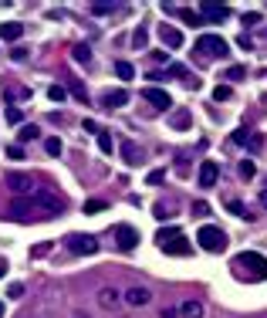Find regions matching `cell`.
<instances>
[{
    "label": "cell",
    "mask_w": 267,
    "mask_h": 318,
    "mask_svg": "<svg viewBox=\"0 0 267 318\" xmlns=\"http://www.w3.org/2000/svg\"><path fill=\"white\" fill-rule=\"evenodd\" d=\"M183 21H186L189 27H203V24H206V21L200 17V10H183Z\"/></svg>",
    "instance_id": "obj_20"
},
{
    "label": "cell",
    "mask_w": 267,
    "mask_h": 318,
    "mask_svg": "<svg viewBox=\"0 0 267 318\" xmlns=\"http://www.w3.org/2000/svg\"><path fill=\"white\" fill-rule=\"evenodd\" d=\"M7 156H10V159H24V149H21V142L7 146Z\"/></svg>",
    "instance_id": "obj_36"
},
{
    "label": "cell",
    "mask_w": 267,
    "mask_h": 318,
    "mask_svg": "<svg viewBox=\"0 0 267 318\" xmlns=\"http://www.w3.org/2000/svg\"><path fill=\"white\" fill-rule=\"evenodd\" d=\"M74 61H81V65H88V61H91V48H88V44H78V48H74Z\"/></svg>",
    "instance_id": "obj_24"
},
{
    "label": "cell",
    "mask_w": 267,
    "mask_h": 318,
    "mask_svg": "<svg viewBox=\"0 0 267 318\" xmlns=\"http://www.w3.org/2000/svg\"><path fill=\"white\" fill-rule=\"evenodd\" d=\"M230 142H234V146H247V142H251V149H257V146H260V139H257V136H251V129H237L234 136H230Z\"/></svg>",
    "instance_id": "obj_14"
},
{
    "label": "cell",
    "mask_w": 267,
    "mask_h": 318,
    "mask_svg": "<svg viewBox=\"0 0 267 318\" xmlns=\"http://www.w3.org/2000/svg\"><path fill=\"white\" fill-rule=\"evenodd\" d=\"M260 203H264V207H267V190H264V193H260Z\"/></svg>",
    "instance_id": "obj_49"
},
{
    "label": "cell",
    "mask_w": 267,
    "mask_h": 318,
    "mask_svg": "<svg viewBox=\"0 0 267 318\" xmlns=\"http://www.w3.org/2000/svg\"><path fill=\"white\" fill-rule=\"evenodd\" d=\"M34 139H41V129L37 125H24L21 129V142H34Z\"/></svg>",
    "instance_id": "obj_22"
},
{
    "label": "cell",
    "mask_w": 267,
    "mask_h": 318,
    "mask_svg": "<svg viewBox=\"0 0 267 318\" xmlns=\"http://www.w3.org/2000/svg\"><path fill=\"white\" fill-rule=\"evenodd\" d=\"M230 95H234V88H230V85H217V88H213V102H227Z\"/></svg>",
    "instance_id": "obj_25"
},
{
    "label": "cell",
    "mask_w": 267,
    "mask_h": 318,
    "mask_svg": "<svg viewBox=\"0 0 267 318\" xmlns=\"http://www.w3.org/2000/svg\"><path fill=\"white\" fill-rule=\"evenodd\" d=\"M0 315H4V302H0Z\"/></svg>",
    "instance_id": "obj_51"
},
{
    "label": "cell",
    "mask_w": 267,
    "mask_h": 318,
    "mask_svg": "<svg viewBox=\"0 0 267 318\" xmlns=\"http://www.w3.org/2000/svg\"><path fill=\"white\" fill-rule=\"evenodd\" d=\"M125 102H129V91H125V88H115V91H108V95H105V102H102V105H105V108H122Z\"/></svg>",
    "instance_id": "obj_15"
},
{
    "label": "cell",
    "mask_w": 267,
    "mask_h": 318,
    "mask_svg": "<svg viewBox=\"0 0 267 318\" xmlns=\"http://www.w3.org/2000/svg\"><path fill=\"white\" fill-rule=\"evenodd\" d=\"M48 98H51V102H65V98H68V88H65V85H51V88H48Z\"/></svg>",
    "instance_id": "obj_21"
},
{
    "label": "cell",
    "mask_w": 267,
    "mask_h": 318,
    "mask_svg": "<svg viewBox=\"0 0 267 318\" xmlns=\"http://www.w3.org/2000/svg\"><path fill=\"white\" fill-rule=\"evenodd\" d=\"M206 213H210V207L203 203V200H196V203H193V217H206Z\"/></svg>",
    "instance_id": "obj_37"
},
{
    "label": "cell",
    "mask_w": 267,
    "mask_h": 318,
    "mask_svg": "<svg viewBox=\"0 0 267 318\" xmlns=\"http://www.w3.org/2000/svg\"><path fill=\"white\" fill-rule=\"evenodd\" d=\"M74 318H88V315H74Z\"/></svg>",
    "instance_id": "obj_52"
},
{
    "label": "cell",
    "mask_w": 267,
    "mask_h": 318,
    "mask_svg": "<svg viewBox=\"0 0 267 318\" xmlns=\"http://www.w3.org/2000/svg\"><path fill=\"white\" fill-rule=\"evenodd\" d=\"M146 41H149V31H146V27H139V31L132 34V44H136V48H146Z\"/></svg>",
    "instance_id": "obj_28"
},
{
    "label": "cell",
    "mask_w": 267,
    "mask_h": 318,
    "mask_svg": "<svg viewBox=\"0 0 267 318\" xmlns=\"http://www.w3.org/2000/svg\"><path fill=\"white\" fill-rule=\"evenodd\" d=\"M7 291H10V298H21V294H24V285H10Z\"/></svg>",
    "instance_id": "obj_45"
},
{
    "label": "cell",
    "mask_w": 267,
    "mask_h": 318,
    "mask_svg": "<svg viewBox=\"0 0 267 318\" xmlns=\"http://www.w3.org/2000/svg\"><path fill=\"white\" fill-rule=\"evenodd\" d=\"M21 34H24V24H14V21H10V24H0V38H4V41H17Z\"/></svg>",
    "instance_id": "obj_16"
},
{
    "label": "cell",
    "mask_w": 267,
    "mask_h": 318,
    "mask_svg": "<svg viewBox=\"0 0 267 318\" xmlns=\"http://www.w3.org/2000/svg\"><path fill=\"white\" fill-rule=\"evenodd\" d=\"M237 44H240L243 51H251V48H254V44H251V38H247V34H240V38H237Z\"/></svg>",
    "instance_id": "obj_42"
},
{
    "label": "cell",
    "mask_w": 267,
    "mask_h": 318,
    "mask_svg": "<svg viewBox=\"0 0 267 318\" xmlns=\"http://www.w3.org/2000/svg\"><path fill=\"white\" fill-rule=\"evenodd\" d=\"M159 318H176V308H162V311H159Z\"/></svg>",
    "instance_id": "obj_48"
},
{
    "label": "cell",
    "mask_w": 267,
    "mask_h": 318,
    "mask_svg": "<svg viewBox=\"0 0 267 318\" xmlns=\"http://www.w3.org/2000/svg\"><path fill=\"white\" fill-rule=\"evenodd\" d=\"M200 17L206 21V24H223V21L230 17V7H227V4H203Z\"/></svg>",
    "instance_id": "obj_6"
},
{
    "label": "cell",
    "mask_w": 267,
    "mask_h": 318,
    "mask_svg": "<svg viewBox=\"0 0 267 318\" xmlns=\"http://www.w3.org/2000/svg\"><path fill=\"white\" fill-rule=\"evenodd\" d=\"M142 98H146V102H152L156 112H166V108L173 105L169 91H162V88H146V91H142Z\"/></svg>",
    "instance_id": "obj_8"
},
{
    "label": "cell",
    "mask_w": 267,
    "mask_h": 318,
    "mask_svg": "<svg viewBox=\"0 0 267 318\" xmlns=\"http://www.w3.org/2000/svg\"><path fill=\"white\" fill-rule=\"evenodd\" d=\"M115 240H119L122 251H136L139 234H136V227H129V223H119V227H115Z\"/></svg>",
    "instance_id": "obj_7"
},
{
    "label": "cell",
    "mask_w": 267,
    "mask_h": 318,
    "mask_svg": "<svg viewBox=\"0 0 267 318\" xmlns=\"http://www.w3.org/2000/svg\"><path fill=\"white\" fill-rule=\"evenodd\" d=\"M98 146H102V153H112L115 142H112V136H108V132H98Z\"/></svg>",
    "instance_id": "obj_29"
},
{
    "label": "cell",
    "mask_w": 267,
    "mask_h": 318,
    "mask_svg": "<svg viewBox=\"0 0 267 318\" xmlns=\"http://www.w3.org/2000/svg\"><path fill=\"white\" fill-rule=\"evenodd\" d=\"M227 78H230V82H240V78H247V68H240V65L227 68Z\"/></svg>",
    "instance_id": "obj_30"
},
{
    "label": "cell",
    "mask_w": 267,
    "mask_h": 318,
    "mask_svg": "<svg viewBox=\"0 0 267 318\" xmlns=\"http://www.w3.org/2000/svg\"><path fill=\"white\" fill-rule=\"evenodd\" d=\"M44 149L48 156H61V139H44Z\"/></svg>",
    "instance_id": "obj_31"
},
{
    "label": "cell",
    "mask_w": 267,
    "mask_h": 318,
    "mask_svg": "<svg viewBox=\"0 0 267 318\" xmlns=\"http://www.w3.org/2000/svg\"><path fill=\"white\" fill-rule=\"evenodd\" d=\"M179 315H183V318H203V305L189 298V302H183V308H179Z\"/></svg>",
    "instance_id": "obj_18"
},
{
    "label": "cell",
    "mask_w": 267,
    "mask_h": 318,
    "mask_svg": "<svg viewBox=\"0 0 267 318\" xmlns=\"http://www.w3.org/2000/svg\"><path fill=\"white\" fill-rule=\"evenodd\" d=\"M65 247L71 254H95L98 251V240H95V237H88V234H71V237H65Z\"/></svg>",
    "instance_id": "obj_5"
},
{
    "label": "cell",
    "mask_w": 267,
    "mask_h": 318,
    "mask_svg": "<svg viewBox=\"0 0 267 318\" xmlns=\"http://www.w3.org/2000/svg\"><path fill=\"white\" fill-rule=\"evenodd\" d=\"M91 10H95V14H112V4H95Z\"/></svg>",
    "instance_id": "obj_43"
},
{
    "label": "cell",
    "mask_w": 267,
    "mask_h": 318,
    "mask_svg": "<svg viewBox=\"0 0 267 318\" xmlns=\"http://www.w3.org/2000/svg\"><path fill=\"white\" fill-rule=\"evenodd\" d=\"M186 125H189V112H186V108H179V112L173 115V129H186Z\"/></svg>",
    "instance_id": "obj_23"
},
{
    "label": "cell",
    "mask_w": 267,
    "mask_h": 318,
    "mask_svg": "<svg viewBox=\"0 0 267 318\" xmlns=\"http://www.w3.org/2000/svg\"><path fill=\"white\" fill-rule=\"evenodd\" d=\"M260 24V14H243V27H257Z\"/></svg>",
    "instance_id": "obj_38"
},
{
    "label": "cell",
    "mask_w": 267,
    "mask_h": 318,
    "mask_svg": "<svg viewBox=\"0 0 267 318\" xmlns=\"http://www.w3.org/2000/svg\"><path fill=\"white\" fill-rule=\"evenodd\" d=\"M115 71H119L122 82H132V78H136V68H132L129 61H119V65H115Z\"/></svg>",
    "instance_id": "obj_19"
},
{
    "label": "cell",
    "mask_w": 267,
    "mask_h": 318,
    "mask_svg": "<svg viewBox=\"0 0 267 318\" xmlns=\"http://www.w3.org/2000/svg\"><path fill=\"white\" fill-rule=\"evenodd\" d=\"M162 180H166V170H152V173H149V180H146V183H152V186H159Z\"/></svg>",
    "instance_id": "obj_35"
},
{
    "label": "cell",
    "mask_w": 267,
    "mask_h": 318,
    "mask_svg": "<svg viewBox=\"0 0 267 318\" xmlns=\"http://www.w3.org/2000/svg\"><path fill=\"white\" fill-rule=\"evenodd\" d=\"M156 220H169V217H173V210H169V207H166V203H159V207H156Z\"/></svg>",
    "instance_id": "obj_33"
},
{
    "label": "cell",
    "mask_w": 267,
    "mask_h": 318,
    "mask_svg": "<svg viewBox=\"0 0 267 318\" xmlns=\"http://www.w3.org/2000/svg\"><path fill=\"white\" fill-rule=\"evenodd\" d=\"M81 129L91 132V136H98V132H102V129H98V122H91V119H85V125H81Z\"/></svg>",
    "instance_id": "obj_39"
},
{
    "label": "cell",
    "mask_w": 267,
    "mask_h": 318,
    "mask_svg": "<svg viewBox=\"0 0 267 318\" xmlns=\"http://www.w3.org/2000/svg\"><path fill=\"white\" fill-rule=\"evenodd\" d=\"M4 271H7V264H0V277H4Z\"/></svg>",
    "instance_id": "obj_50"
},
{
    "label": "cell",
    "mask_w": 267,
    "mask_h": 318,
    "mask_svg": "<svg viewBox=\"0 0 267 318\" xmlns=\"http://www.w3.org/2000/svg\"><path fill=\"white\" fill-rule=\"evenodd\" d=\"M217 176H220V166L213 163V159H206V163L200 166V186H213Z\"/></svg>",
    "instance_id": "obj_11"
},
{
    "label": "cell",
    "mask_w": 267,
    "mask_h": 318,
    "mask_svg": "<svg viewBox=\"0 0 267 318\" xmlns=\"http://www.w3.org/2000/svg\"><path fill=\"white\" fill-rule=\"evenodd\" d=\"M159 38H162V44H169V48H183V34H179L176 27H169V24L159 27Z\"/></svg>",
    "instance_id": "obj_12"
},
{
    "label": "cell",
    "mask_w": 267,
    "mask_h": 318,
    "mask_svg": "<svg viewBox=\"0 0 267 318\" xmlns=\"http://www.w3.org/2000/svg\"><path fill=\"white\" fill-rule=\"evenodd\" d=\"M7 186L14 190V193H34V190H37V186H34V180H31V176H24V173H10Z\"/></svg>",
    "instance_id": "obj_9"
},
{
    "label": "cell",
    "mask_w": 267,
    "mask_h": 318,
    "mask_svg": "<svg viewBox=\"0 0 267 318\" xmlns=\"http://www.w3.org/2000/svg\"><path fill=\"white\" fill-rule=\"evenodd\" d=\"M21 119H24V115H21V112H17V108H7V122H21Z\"/></svg>",
    "instance_id": "obj_41"
},
{
    "label": "cell",
    "mask_w": 267,
    "mask_h": 318,
    "mask_svg": "<svg viewBox=\"0 0 267 318\" xmlns=\"http://www.w3.org/2000/svg\"><path fill=\"white\" fill-rule=\"evenodd\" d=\"M227 240H230V237L223 234L220 227H213V223H203V227H200V234H196V244H200L203 251H210V254L227 251Z\"/></svg>",
    "instance_id": "obj_3"
},
{
    "label": "cell",
    "mask_w": 267,
    "mask_h": 318,
    "mask_svg": "<svg viewBox=\"0 0 267 318\" xmlns=\"http://www.w3.org/2000/svg\"><path fill=\"white\" fill-rule=\"evenodd\" d=\"M68 88H71V91H74V95H78V98H81V102H88V98H85V85H81V82H78V78H71V85H68Z\"/></svg>",
    "instance_id": "obj_34"
},
{
    "label": "cell",
    "mask_w": 267,
    "mask_h": 318,
    "mask_svg": "<svg viewBox=\"0 0 267 318\" xmlns=\"http://www.w3.org/2000/svg\"><path fill=\"white\" fill-rule=\"evenodd\" d=\"M115 302H119V291H115V288H102V291H98V305H102V308H115Z\"/></svg>",
    "instance_id": "obj_17"
},
{
    "label": "cell",
    "mask_w": 267,
    "mask_h": 318,
    "mask_svg": "<svg viewBox=\"0 0 267 318\" xmlns=\"http://www.w3.org/2000/svg\"><path fill=\"white\" fill-rule=\"evenodd\" d=\"M125 302H129L132 308H142V305L152 302V291H149V288H129V291H125Z\"/></svg>",
    "instance_id": "obj_10"
},
{
    "label": "cell",
    "mask_w": 267,
    "mask_h": 318,
    "mask_svg": "<svg viewBox=\"0 0 267 318\" xmlns=\"http://www.w3.org/2000/svg\"><path fill=\"white\" fill-rule=\"evenodd\" d=\"M237 170H240V176H243V180H254V173H257V166H254L251 159H243V163L237 166Z\"/></svg>",
    "instance_id": "obj_26"
},
{
    "label": "cell",
    "mask_w": 267,
    "mask_h": 318,
    "mask_svg": "<svg viewBox=\"0 0 267 318\" xmlns=\"http://www.w3.org/2000/svg\"><path fill=\"white\" fill-rule=\"evenodd\" d=\"M102 210H108V203H102V200H88L85 203V213H102Z\"/></svg>",
    "instance_id": "obj_32"
},
{
    "label": "cell",
    "mask_w": 267,
    "mask_h": 318,
    "mask_svg": "<svg viewBox=\"0 0 267 318\" xmlns=\"http://www.w3.org/2000/svg\"><path fill=\"white\" fill-rule=\"evenodd\" d=\"M234 274L247 281H267V257L257 251H240L234 257Z\"/></svg>",
    "instance_id": "obj_1"
},
{
    "label": "cell",
    "mask_w": 267,
    "mask_h": 318,
    "mask_svg": "<svg viewBox=\"0 0 267 318\" xmlns=\"http://www.w3.org/2000/svg\"><path fill=\"white\" fill-rule=\"evenodd\" d=\"M51 251V244H37V247H31V257H41V254H48Z\"/></svg>",
    "instance_id": "obj_40"
},
{
    "label": "cell",
    "mask_w": 267,
    "mask_h": 318,
    "mask_svg": "<svg viewBox=\"0 0 267 318\" xmlns=\"http://www.w3.org/2000/svg\"><path fill=\"white\" fill-rule=\"evenodd\" d=\"M230 213H234V217H247V220H251V217H254V213H247V210H243V203H240V200H230Z\"/></svg>",
    "instance_id": "obj_27"
},
{
    "label": "cell",
    "mask_w": 267,
    "mask_h": 318,
    "mask_svg": "<svg viewBox=\"0 0 267 318\" xmlns=\"http://www.w3.org/2000/svg\"><path fill=\"white\" fill-rule=\"evenodd\" d=\"M196 48H200L203 58H227L230 54V44L220 34H203L200 41H196Z\"/></svg>",
    "instance_id": "obj_4"
},
{
    "label": "cell",
    "mask_w": 267,
    "mask_h": 318,
    "mask_svg": "<svg viewBox=\"0 0 267 318\" xmlns=\"http://www.w3.org/2000/svg\"><path fill=\"white\" fill-rule=\"evenodd\" d=\"M169 71H173V74H176V78H186V68H183V65H173V68H169Z\"/></svg>",
    "instance_id": "obj_47"
},
{
    "label": "cell",
    "mask_w": 267,
    "mask_h": 318,
    "mask_svg": "<svg viewBox=\"0 0 267 318\" xmlns=\"http://www.w3.org/2000/svg\"><path fill=\"white\" fill-rule=\"evenodd\" d=\"M119 149H122V156H125V163H129V166H139V163H142V149H139L136 142H129V139H125Z\"/></svg>",
    "instance_id": "obj_13"
},
{
    "label": "cell",
    "mask_w": 267,
    "mask_h": 318,
    "mask_svg": "<svg viewBox=\"0 0 267 318\" xmlns=\"http://www.w3.org/2000/svg\"><path fill=\"white\" fill-rule=\"evenodd\" d=\"M10 54H14V61H24V58H27V48H14Z\"/></svg>",
    "instance_id": "obj_46"
},
{
    "label": "cell",
    "mask_w": 267,
    "mask_h": 318,
    "mask_svg": "<svg viewBox=\"0 0 267 318\" xmlns=\"http://www.w3.org/2000/svg\"><path fill=\"white\" fill-rule=\"evenodd\" d=\"M146 78H149V82H166V71H149Z\"/></svg>",
    "instance_id": "obj_44"
},
{
    "label": "cell",
    "mask_w": 267,
    "mask_h": 318,
    "mask_svg": "<svg viewBox=\"0 0 267 318\" xmlns=\"http://www.w3.org/2000/svg\"><path fill=\"white\" fill-rule=\"evenodd\" d=\"M156 244H159V251L162 254H189L193 247H189V240L183 237V230L179 227H169V230H159V237H156Z\"/></svg>",
    "instance_id": "obj_2"
}]
</instances>
